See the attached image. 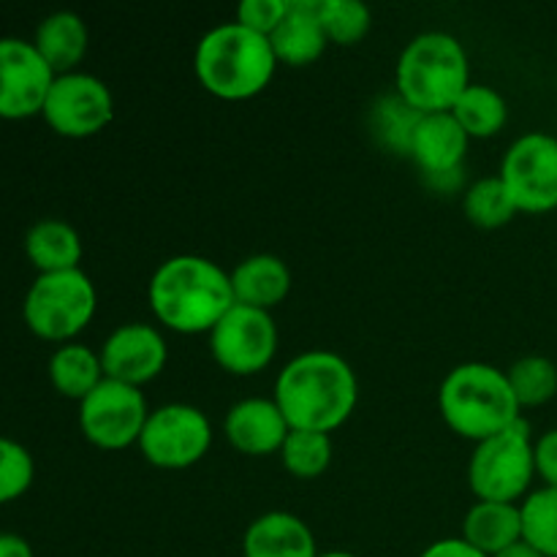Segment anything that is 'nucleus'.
<instances>
[{"mask_svg": "<svg viewBox=\"0 0 557 557\" xmlns=\"http://www.w3.org/2000/svg\"><path fill=\"white\" fill-rule=\"evenodd\" d=\"M520 408H536L557 395V364L542 354H528L506 370Z\"/></svg>", "mask_w": 557, "mask_h": 557, "instance_id": "obj_27", "label": "nucleus"}, {"mask_svg": "<svg viewBox=\"0 0 557 557\" xmlns=\"http://www.w3.org/2000/svg\"><path fill=\"white\" fill-rule=\"evenodd\" d=\"M272 400L281 406L292 430L330 435L357 408L359 384L341 354L313 348L283 364Z\"/></svg>", "mask_w": 557, "mask_h": 557, "instance_id": "obj_1", "label": "nucleus"}, {"mask_svg": "<svg viewBox=\"0 0 557 557\" xmlns=\"http://www.w3.org/2000/svg\"><path fill=\"white\" fill-rule=\"evenodd\" d=\"M277 63L310 65L324 54L326 38L319 16V0H288V11L270 36Z\"/></svg>", "mask_w": 557, "mask_h": 557, "instance_id": "obj_18", "label": "nucleus"}, {"mask_svg": "<svg viewBox=\"0 0 557 557\" xmlns=\"http://www.w3.org/2000/svg\"><path fill=\"white\" fill-rule=\"evenodd\" d=\"M498 177L520 212L557 210V139L542 131L511 141Z\"/></svg>", "mask_w": 557, "mask_h": 557, "instance_id": "obj_10", "label": "nucleus"}, {"mask_svg": "<svg viewBox=\"0 0 557 557\" xmlns=\"http://www.w3.org/2000/svg\"><path fill=\"white\" fill-rule=\"evenodd\" d=\"M292 433V424L283 417L281 406L267 397H248L228 408L223 419V435L228 444L248 457L277 455L283 441Z\"/></svg>", "mask_w": 557, "mask_h": 557, "instance_id": "obj_15", "label": "nucleus"}, {"mask_svg": "<svg viewBox=\"0 0 557 557\" xmlns=\"http://www.w3.org/2000/svg\"><path fill=\"white\" fill-rule=\"evenodd\" d=\"M281 462L292 476L319 479L332 462V441L326 433L313 430H292L281 446Z\"/></svg>", "mask_w": 557, "mask_h": 557, "instance_id": "obj_29", "label": "nucleus"}, {"mask_svg": "<svg viewBox=\"0 0 557 557\" xmlns=\"http://www.w3.org/2000/svg\"><path fill=\"white\" fill-rule=\"evenodd\" d=\"M424 112L406 101L400 92H384L368 109V128L386 152L411 158V141Z\"/></svg>", "mask_w": 557, "mask_h": 557, "instance_id": "obj_23", "label": "nucleus"}, {"mask_svg": "<svg viewBox=\"0 0 557 557\" xmlns=\"http://www.w3.org/2000/svg\"><path fill=\"white\" fill-rule=\"evenodd\" d=\"M533 457H536V476L544 479V487L557 490V428L533 441Z\"/></svg>", "mask_w": 557, "mask_h": 557, "instance_id": "obj_33", "label": "nucleus"}, {"mask_svg": "<svg viewBox=\"0 0 557 557\" xmlns=\"http://www.w3.org/2000/svg\"><path fill=\"white\" fill-rule=\"evenodd\" d=\"M228 277H232L234 302L267 310V313L292 292V270L281 256L272 253L248 256L228 272Z\"/></svg>", "mask_w": 557, "mask_h": 557, "instance_id": "obj_19", "label": "nucleus"}, {"mask_svg": "<svg viewBox=\"0 0 557 557\" xmlns=\"http://www.w3.org/2000/svg\"><path fill=\"white\" fill-rule=\"evenodd\" d=\"M533 476H536L533 438L522 417L504 433L473 446L471 462H468V484L479 500L517 504L525 498Z\"/></svg>", "mask_w": 557, "mask_h": 557, "instance_id": "obj_7", "label": "nucleus"}, {"mask_svg": "<svg viewBox=\"0 0 557 557\" xmlns=\"http://www.w3.org/2000/svg\"><path fill=\"white\" fill-rule=\"evenodd\" d=\"M493 557H544V555L539 553V549H533L528 542H517V544H511V547H506L504 553H498Z\"/></svg>", "mask_w": 557, "mask_h": 557, "instance_id": "obj_36", "label": "nucleus"}, {"mask_svg": "<svg viewBox=\"0 0 557 557\" xmlns=\"http://www.w3.org/2000/svg\"><path fill=\"white\" fill-rule=\"evenodd\" d=\"M52 82L54 71L33 41L0 38V117L25 120L41 114Z\"/></svg>", "mask_w": 557, "mask_h": 557, "instance_id": "obj_13", "label": "nucleus"}, {"mask_svg": "<svg viewBox=\"0 0 557 557\" xmlns=\"http://www.w3.org/2000/svg\"><path fill=\"white\" fill-rule=\"evenodd\" d=\"M0 557H36L30 544L16 533H0Z\"/></svg>", "mask_w": 557, "mask_h": 557, "instance_id": "obj_35", "label": "nucleus"}, {"mask_svg": "<svg viewBox=\"0 0 557 557\" xmlns=\"http://www.w3.org/2000/svg\"><path fill=\"white\" fill-rule=\"evenodd\" d=\"M462 539L487 557L504 553L511 544L522 542L520 504H493L476 500L462 520Z\"/></svg>", "mask_w": 557, "mask_h": 557, "instance_id": "obj_21", "label": "nucleus"}, {"mask_svg": "<svg viewBox=\"0 0 557 557\" xmlns=\"http://www.w3.org/2000/svg\"><path fill=\"white\" fill-rule=\"evenodd\" d=\"M468 85V54L451 33H419L397 58L395 90L424 114L451 112Z\"/></svg>", "mask_w": 557, "mask_h": 557, "instance_id": "obj_5", "label": "nucleus"}, {"mask_svg": "<svg viewBox=\"0 0 557 557\" xmlns=\"http://www.w3.org/2000/svg\"><path fill=\"white\" fill-rule=\"evenodd\" d=\"M25 253L41 272L79 270L82 239L71 223L60 218H41L25 234Z\"/></svg>", "mask_w": 557, "mask_h": 557, "instance_id": "obj_22", "label": "nucleus"}, {"mask_svg": "<svg viewBox=\"0 0 557 557\" xmlns=\"http://www.w3.org/2000/svg\"><path fill=\"white\" fill-rule=\"evenodd\" d=\"M277 69L270 38L234 22L207 30L196 44L194 71L207 92L223 101H245L264 90Z\"/></svg>", "mask_w": 557, "mask_h": 557, "instance_id": "obj_3", "label": "nucleus"}, {"mask_svg": "<svg viewBox=\"0 0 557 557\" xmlns=\"http://www.w3.org/2000/svg\"><path fill=\"white\" fill-rule=\"evenodd\" d=\"M33 476H36V462L30 451L20 441L0 435V504L25 495Z\"/></svg>", "mask_w": 557, "mask_h": 557, "instance_id": "obj_31", "label": "nucleus"}, {"mask_svg": "<svg viewBox=\"0 0 557 557\" xmlns=\"http://www.w3.org/2000/svg\"><path fill=\"white\" fill-rule=\"evenodd\" d=\"M555 139H557V134H555Z\"/></svg>", "mask_w": 557, "mask_h": 557, "instance_id": "obj_38", "label": "nucleus"}, {"mask_svg": "<svg viewBox=\"0 0 557 557\" xmlns=\"http://www.w3.org/2000/svg\"><path fill=\"white\" fill-rule=\"evenodd\" d=\"M87 25L76 11H52L44 16L33 36V47L38 49L54 76L71 74L82 63L87 52Z\"/></svg>", "mask_w": 557, "mask_h": 557, "instance_id": "obj_20", "label": "nucleus"}, {"mask_svg": "<svg viewBox=\"0 0 557 557\" xmlns=\"http://www.w3.org/2000/svg\"><path fill=\"white\" fill-rule=\"evenodd\" d=\"M522 542L544 557H557V490L542 487L525 495L520 504Z\"/></svg>", "mask_w": 557, "mask_h": 557, "instance_id": "obj_28", "label": "nucleus"}, {"mask_svg": "<svg viewBox=\"0 0 557 557\" xmlns=\"http://www.w3.org/2000/svg\"><path fill=\"white\" fill-rule=\"evenodd\" d=\"M96 305V286L82 270L41 272L27 288L22 315L33 335L63 346L90 324Z\"/></svg>", "mask_w": 557, "mask_h": 557, "instance_id": "obj_6", "label": "nucleus"}, {"mask_svg": "<svg viewBox=\"0 0 557 557\" xmlns=\"http://www.w3.org/2000/svg\"><path fill=\"white\" fill-rule=\"evenodd\" d=\"M139 451L150 466L183 471L196 466L212 446V424L205 411L188 403H166L147 417Z\"/></svg>", "mask_w": 557, "mask_h": 557, "instance_id": "obj_8", "label": "nucleus"}, {"mask_svg": "<svg viewBox=\"0 0 557 557\" xmlns=\"http://www.w3.org/2000/svg\"><path fill=\"white\" fill-rule=\"evenodd\" d=\"M288 11V0H245L237 5V22L248 30L270 38L272 30L283 22Z\"/></svg>", "mask_w": 557, "mask_h": 557, "instance_id": "obj_32", "label": "nucleus"}, {"mask_svg": "<svg viewBox=\"0 0 557 557\" xmlns=\"http://www.w3.org/2000/svg\"><path fill=\"white\" fill-rule=\"evenodd\" d=\"M462 212L473 226L500 228L520 210L506 190L504 180L498 174H490V177H479L476 183L468 185L466 196H462Z\"/></svg>", "mask_w": 557, "mask_h": 557, "instance_id": "obj_26", "label": "nucleus"}, {"mask_svg": "<svg viewBox=\"0 0 557 557\" xmlns=\"http://www.w3.org/2000/svg\"><path fill=\"white\" fill-rule=\"evenodd\" d=\"M150 408L139 386L103 379L85 400L79 403L82 435L92 446L107 451L128 449L139 444Z\"/></svg>", "mask_w": 557, "mask_h": 557, "instance_id": "obj_9", "label": "nucleus"}, {"mask_svg": "<svg viewBox=\"0 0 557 557\" xmlns=\"http://www.w3.org/2000/svg\"><path fill=\"white\" fill-rule=\"evenodd\" d=\"M41 114L54 134L85 139L112 123L114 98L103 79L85 71H71L54 76Z\"/></svg>", "mask_w": 557, "mask_h": 557, "instance_id": "obj_11", "label": "nucleus"}, {"mask_svg": "<svg viewBox=\"0 0 557 557\" xmlns=\"http://www.w3.org/2000/svg\"><path fill=\"white\" fill-rule=\"evenodd\" d=\"M419 557H487V555L479 553L476 547H471V544L460 536V539H441V542H433Z\"/></svg>", "mask_w": 557, "mask_h": 557, "instance_id": "obj_34", "label": "nucleus"}, {"mask_svg": "<svg viewBox=\"0 0 557 557\" xmlns=\"http://www.w3.org/2000/svg\"><path fill=\"white\" fill-rule=\"evenodd\" d=\"M468 141L471 136L462 131L451 112L422 114L411 141V161L417 163L424 180L460 172L466 169L462 163H466Z\"/></svg>", "mask_w": 557, "mask_h": 557, "instance_id": "obj_16", "label": "nucleus"}, {"mask_svg": "<svg viewBox=\"0 0 557 557\" xmlns=\"http://www.w3.org/2000/svg\"><path fill=\"white\" fill-rule=\"evenodd\" d=\"M212 359L232 375H256L275 359L277 326L272 313L234 302L210 332Z\"/></svg>", "mask_w": 557, "mask_h": 557, "instance_id": "obj_12", "label": "nucleus"}, {"mask_svg": "<svg viewBox=\"0 0 557 557\" xmlns=\"http://www.w3.org/2000/svg\"><path fill=\"white\" fill-rule=\"evenodd\" d=\"M438 408L446 428L473 444L504 433L522 411L506 370L487 362H462L451 368L438 389Z\"/></svg>", "mask_w": 557, "mask_h": 557, "instance_id": "obj_4", "label": "nucleus"}, {"mask_svg": "<svg viewBox=\"0 0 557 557\" xmlns=\"http://www.w3.org/2000/svg\"><path fill=\"white\" fill-rule=\"evenodd\" d=\"M107 379L101 368V357L90 346L82 343H63L49 357V381L54 389L69 400H85L101 381Z\"/></svg>", "mask_w": 557, "mask_h": 557, "instance_id": "obj_24", "label": "nucleus"}, {"mask_svg": "<svg viewBox=\"0 0 557 557\" xmlns=\"http://www.w3.org/2000/svg\"><path fill=\"white\" fill-rule=\"evenodd\" d=\"M147 297L156 319L180 335H210L234 305L228 272L194 253L163 261L152 272Z\"/></svg>", "mask_w": 557, "mask_h": 557, "instance_id": "obj_2", "label": "nucleus"}, {"mask_svg": "<svg viewBox=\"0 0 557 557\" xmlns=\"http://www.w3.org/2000/svg\"><path fill=\"white\" fill-rule=\"evenodd\" d=\"M98 357H101V368L107 379L141 386L161 375V370L166 368L169 348L156 326L134 321V324L117 326L103 341Z\"/></svg>", "mask_w": 557, "mask_h": 557, "instance_id": "obj_14", "label": "nucleus"}, {"mask_svg": "<svg viewBox=\"0 0 557 557\" xmlns=\"http://www.w3.org/2000/svg\"><path fill=\"white\" fill-rule=\"evenodd\" d=\"M319 16L326 38L341 47H354L370 30V9L359 0H319Z\"/></svg>", "mask_w": 557, "mask_h": 557, "instance_id": "obj_30", "label": "nucleus"}, {"mask_svg": "<svg viewBox=\"0 0 557 557\" xmlns=\"http://www.w3.org/2000/svg\"><path fill=\"white\" fill-rule=\"evenodd\" d=\"M451 114L471 139H490L509 120V107H506V98L495 87L473 85L471 82L468 90L460 96V101L455 103Z\"/></svg>", "mask_w": 557, "mask_h": 557, "instance_id": "obj_25", "label": "nucleus"}, {"mask_svg": "<svg viewBox=\"0 0 557 557\" xmlns=\"http://www.w3.org/2000/svg\"><path fill=\"white\" fill-rule=\"evenodd\" d=\"M243 557H319V549L302 517L292 511H267L245 531Z\"/></svg>", "mask_w": 557, "mask_h": 557, "instance_id": "obj_17", "label": "nucleus"}, {"mask_svg": "<svg viewBox=\"0 0 557 557\" xmlns=\"http://www.w3.org/2000/svg\"><path fill=\"white\" fill-rule=\"evenodd\" d=\"M319 557H359V555L346 553V549H330V553H319Z\"/></svg>", "mask_w": 557, "mask_h": 557, "instance_id": "obj_37", "label": "nucleus"}]
</instances>
